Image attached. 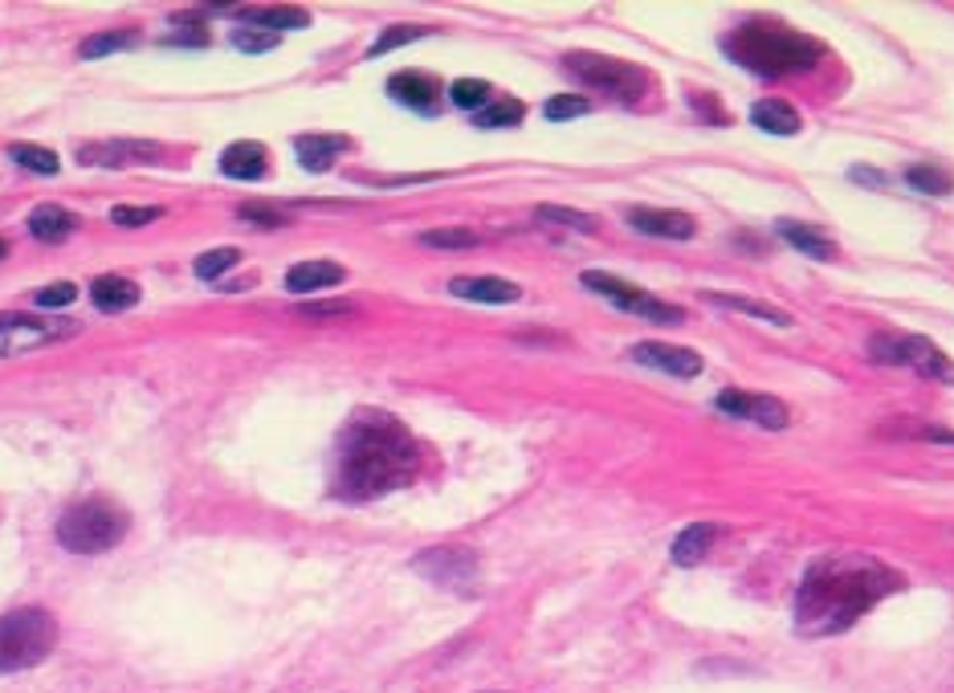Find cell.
<instances>
[{
  "label": "cell",
  "instance_id": "obj_1",
  "mask_svg": "<svg viewBox=\"0 0 954 693\" xmlns=\"http://www.w3.org/2000/svg\"><path fill=\"white\" fill-rule=\"evenodd\" d=\"M897 588H901V579L868 555H825L799 579L795 624L808 636L844 633Z\"/></svg>",
  "mask_w": 954,
  "mask_h": 693
},
{
  "label": "cell",
  "instance_id": "obj_2",
  "mask_svg": "<svg viewBox=\"0 0 954 693\" xmlns=\"http://www.w3.org/2000/svg\"><path fill=\"white\" fill-rule=\"evenodd\" d=\"M420 469V445L388 412H363L339 436L334 490L351 502H372L408 486Z\"/></svg>",
  "mask_w": 954,
  "mask_h": 693
},
{
  "label": "cell",
  "instance_id": "obj_3",
  "mask_svg": "<svg viewBox=\"0 0 954 693\" xmlns=\"http://www.w3.org/2000/svg\"><path fill=\"white\" fill-rule=\"evenodd\" d=\"M723 49L730 54V61L759 78L808 73L825 61V45L811 42L808 33L787 30L780 21H747L730 37H723Z\"/></svg>",
  "mask_w": 954,
  "mask_h": 693
},
{
  "label": "cell",
  "instance_id": "obj_4",
  "mask_svg": "<svg viewBox=\"0 0 954 693\" xmlns=\"http://www.w3.org/2000/svg\"><path fill=\"white\" fill-rule=\"evenodd\" d=\"M58 645V621L45 607H13L0 616V673L42 664Z\"/></svg>",
  "mask_w": 954,
  "mask_h": 693
},
{
  "label": "cell",
  "instance_id": "obj_5",
  "mask_svg": "<svg viewBox=\"0 0 954 693\" xmlns=\"http://www.w3.org/2000/svg\"><path fill=\"white\" fill-rule=\"evenodd\" d=\"M127 535V514L111 502H78L58 519V543L73 555H102Z\"/></svg>",
  "mask_w": 954,
  "mask_h": 693
},
{
  "label": "cell",
  "instance_id": "obj_6",
  "mask_svg": "<svg viewBox=\"0 0 954 693\" xmlns=\"http://www.w3.org/2000/svg\"><path fill=\"white\" fill-rule=\"evenodd\" d=\"M868 355L877 363H894V367H910L930 379L954 384V363L942 355L939 346L922 339V334H873L868 339Z\"/></svg>",
  "mask_w": 954,
  "mask_h": 693
},
{
  "label": "cell",
  "instance_id": "obj_7",
  "mask_svg": "<svg viewBox=\"0 0 954 693\" xmlns=\"http://www.w3.org/2000/svg\"><path fill=\"white\" fill-rule=\"evenodd\" d=\"M579 282L592 289V294L607 298L612 306L633 310V315H640V318H652V322H666V327H673V322H681V318H685V310H681V306L661 303V298L645 294L640 286H633V282H621V277L604 274V270H583V277H579Z\"/></svg>",
  "mask_w": 954,
  "mask_h": 693
},
{
  "label": "cell",
  "instance_id": "obj_8",
  "mask_svg": "<svg viewBox=\"0 0 954 693\" xmlns=\"http://www.w3.org/2000/svg\"><path fill=\"white\" fill-rule=\"evenodd\" d=\"M564 61L583 87L607 90V94H616V99H633V94H640V87H645V73L636 70L633 61L604 58V54H567Z\"/></svg>",
  "mask_w": 954,
  "mask_h": 693
},
{
  "label": "cell",
  "instance_id": "obj_9",
  "mask_svg": "<svg viewBox=\"0 0 954 693\" xmlns=\"http://www.w3.org/2000/svg\"><path fill=\"white\" fill-rule=\"evenodd\" d=\"M420 576H429L441 588H469L477 579V559L462 547H436L424 550L417 564H412Z\"/></svg>",
  "mask_w": 954,
  "mask_h": 693
},
{
  "label": "cell",
  "instance_id": "obj_10",
  "mask_svg": "<svg viewBox=\"0 0 954 693\" xmlns=\"http://www.w3.org/2000/svg\"><path fill=\"white\" fill-rule=\"evenodd\" d=\"M718 412L738 420H751V424H763V429H787V408L775 400V396H751V391H723L714 400Z\"/></svg>",
  "mask_w": 954,
  "mask_h": 693
},
{
  "label": "cell",
  "instance_id": "obj_11",
  "mask_svg": "<svg viewBox=\"0 0 954 693\" xmlns=\"http://www.w3.org/2000/svg\"><path fill=\"white\" fill-rule=\"evenodd\" d=\"M628 355H633V363H640V367H657V372H669V376H681V379L702 376V355H697V351H690V346L636 343Z\"/></svg>",
  "mask_w": 954,
  "mask_h": 693
},
{
  "label": "cell",
  "instance_id": "obj_12",
  "mask_svg": "<svg viewBox=\"0 0 954 693\" xmlns=\"http://www.w3.org/2000/svg\"><path fill=\"white\" fill-rule=\"evenodd\" d=\"M628 225L649 237H669V241H690L694 237V217L669 213V208H628Z\"/></svg>",
  "mask_w": 954,
  "mask_h": 693
},
{
  "label": "cell",
  "instance_id": "obj_13",
  "mask_svg": "<svg viewBox=\"0 0 954 693\" xmlns=\"http://www.w3.org/2000/svg\"><path fill=\"white\" fill-rule=\"evenodd\" d=\"M388 94L396 102H405L412 111H436V102H441V82H436L433 73H420V70H405L388 78Z\"/></svg>",
  "mask_w": 954,
  "mask_h": 693
},
{
  "label": "cell",
  "instance_id": "obj_14",
  "mask_svg": "<svg viewBox=\"0 0 954 693\" xmlns=\"http://www.w3.org/2000/svg\"><path fill=\"white\" fill-rule=\"evenodd\" d=\"M448 294L453 298H465V303H490V306H502V303H519L522 289L507 277H453L448 282Z\"/></svg>",
  "mask_w": 954,
  "mask_h": 693
},
{
  "label": "cell",
  "instance_id": "obj_15",
  "mask_svg": "<svg viewBox=\"0 0 954 693\" xmlns=\"http://www.w3.org/2000/svg\"><path fill=\"white\" fill-rule=\"evenodd\" d=\"M82 163H102V168H127V163H159V147L156 144H94L78 151Z\"/></svg>",
  "mask_w": 954,
  "mask_h": 693
},
{
  "label": "cell",
  "instance_id": "obj_16",
  "mask_svg": "<svg viewBox=\"0 0 954 693\" xmlns=\"http://www.w3.org/2000/svg\"><path fill=\"white\" fill-rule=\"evenodd\" d=\"M220 172L229 175V180H261V175L270 172V151L261 144H232L220 151Z\"/></svg>",
  "mask_w": 954,
  "mask_h": 693
},
{
  "label": "cell",
  "instance_id": "obj_17",
  "mask_svg": "<svg viewBox=\"0 0 954 693\" xmlns=\"http://www.w3.org/2000/svg\"><path fill=\"white\" fill-rule=\"evenodd\" d=\"M348 147H351L348 135H298L294 139V151H298L306 172H327L334 156H343Z\"/></svg>",
  "mask_w": 954,
  "mask_h": 693
},
{
  "label": "cell",
  "instance_id": "obj_18",
  "mask_svg": "<svg viewBox=\"0 0 954 693\" xmlns=\"http://www.w3.org/2000/svg\"><path fill=\"white\" fill-rule=\"evenodd\" d=\"M343 265H334V261H303V265H294L286 274V289L294 294H310V289H331L343 282Z\"/></svg>",
  "mask_w": 954,
  "mask_h": 693
},
{
  "label": "cell",
  "instance_id": "obj_19",
  "mask_svg": "<svg viewBox=\"0 0 954 693\" xmlns=\"http://www.w3.org/2000/svg\"><path fill=\"white\" fill-rule=\"evenodd\" d=\"M241 21L258 25V30H274V37L282 30H306L310 25V13L306 9H294V4H265V9H237Z\"/></svg>",
  "mask_w": 954,
  "mask_h": 693
},
{
  "label": "cell",
  "instance_id": "obj_20",
  "mask_svg": "<svg viewBox=\"0 0 954 693\" xmlns=\"http://www.w3.org/2000/svg\"><path fill=\"white\" fill-rule=\"evenodd\" d=\"M0 334H4V351H16V346H25V343L58 339L61 327H45L42 318H30V315H0Z\"/></svg>",
  "mask_w": 954,
  "mask_h": 693
},
{
  "label": "cell",
  "instance_id": "obj_21",
  "mask_svg": "<svg viewBox=\"0 0 954 693\" xmlns=\"http://www.w3.org/2000/svg\"><path fill=\"white\" fill-rule=\"evenodd\" d=\"M78 229V217L66 213L61 204H42V208H33L30 213V232L45 246H54V241H66L70 232Z\"/></svg>",
  "mask_w": 954,
  "mask_h": 693
},
{
  "label": "cell",
  "instance_id": "obj_22",
  "mask_svg": "<svg viewBox=\"0 0 954 693\" xmlns=\"http://www.w3.org/2000/svg\"><path fill=\"white\" fill-rule=\"evenodd\" d=\"M723 535L714 522H694V526H685L678 535V543H673V564L678 567H694L706 559V550L714 547V538Z\"/></svg>",
  "mask_w": 954,
  "mask_h": 693
},
{
  "label": "cell",
  "instance_id": "obj_23",
  "mask_svg": "<svg viewBox=\"0 0 954 693\" xmlns=\"http://www.w3.org/2000/svg\"><path fill=\"white\" fill-rule=\"evenodd\" d=\"M90 298H94V306H99V310L115 315V310H127V306L139 303V286H135V282H127V277H118V274H102V277H94Z\"/></svg>",
  "mask_w": 954,
  "mask_h": 693
},
{
  "label": "cell",
  "instance_id": "obj_24",
  "mask_svg": "<svg viewBox=\"0 0 954 693\" xmlns=\"http://www.w3.org/2000/svg\"><path fill=\"white\" fill-rule=\"evenodd\" d=\"M780 237L787 246H795L799 253H808L816 261H832L837 258V246L828 241L825 232H816L811 225H799V220H780Z\"/></svg>",
  "mask_w": 954,
  "mask_h": 693
},
{
  "label": "cell",
  "instance_id": "obj_25",
  "mask_svg": "<svg viewBox=\"0 0 954 693\" xmlns=\"http://www.w3.org/2000/svg\"><path fill=\"white\" fill-rule=\"evenodd\" d=\"M751 123L763 127L766 135H795L799 130V115H795L787 102L780 99H763L751 106Z\"/></svg>",
  "mask_w": 954,
  "mask_h": 693
},
{
  "label": "cell",
  "instance_id": "obj_26",
  "mask_svg": "<svg viewBox=\"0 0 954 693\" xmlns=\"http://www.w3.org/2000/svg\"><path fill=\"white\" fill-rule=\"evenodd\" d=\"M906 184L913 192H925V196H946L954 189L951 172L939 168V163H913V168H906Z\"/></svg>",
  "mask_w": 954,
  "mask_h": 693
},
{
  "label": "cell",
  "instance_id": "obj_27",
  "mask_svg": "<svg viewBox=\"0 0 954 693\" xmlns=\"http://www.w3.org/2000/svg\"><path fill=\"white\" fill-rule=\"evenodd\" d=\"M9 159H13L16 168H30L37 175H58V156L49 151V147H37V144H13L9 147Z\"/></svg>",
  "mask_w": 954,
  "mask_h": 693
},
{
  "label": "cell",
  "instance_id": "obj_28",
  "mask_svg": "<svg viewBox=\"0 0 954 693\" xmlns=\"http://www.w3.org/2000/svg\"><path fill=\"white\" fill-rule=\"evenodd\" d=\"M139 42V33H127V30H115V33H94L87 42L78 45V58H106V54H118V49H130V45Z\"/></svg>",
  "mask_w": 954,
  "mask_h": 693
},
{
  "label": "cell",
  "instance_id": "obj_29",
  "mask_svg": "<svg viewBox=\"0 0 954 693\" xmlns=\"http://www.w3.org/2000/svg\"><path fill=\"white\" fill-rule=\"evenodd\" d=\"M709 303L730 306V310H742V315H751V318H763V322H771V327H792V315H783L780 306L751 303V298H730V294H709Z\"/></svg>",
  "mask_w": 954,
  "mask_h": 693
},
{
  "label": "cell",
  "instance_id": "obj_30",
  "mask_svg": "<svg viewBox=\"0 0 954 693\" xmlns=\"http://www.w3.org/2000/svg\"><path fill=\"white\" fill-rule=\"evenodd\" d=\"M490 94L493 90L486 87L481 78H462V82L448 87V99H453V106H462V111H486L493 102Z\"/></svg>",
  "mask_w": 954,
  "mask_h": 693
},
{
  "label": "cell",
  "instance_id": "obj_31",
  "mask_svg": "<svg viewBox=\"0 0 954 693\" xmlns=\"http://www.w3.org/2000/svg\"><path fill=\"white\" fill-rule=\"evenodd\" d=\"M526 106L519 99H493L486 111H477V127H519Z\"/></svg>",
  "mask_w": 954,
  "mask_h": 693
},
{
  "label": "cell",
  "instance_id": "obj_32",
  "mask_svg": "<svg viewBox=\"0 0 954 693\" xmlns=\"http://www.w3.org/2000/svg\"><path fill=\"white\" fill-rule=\"evenodd\" d=\"M237 258H241L237 249H208L204 258H196V265H192V270H196V277H201V282H213V277H220L225 270H232V265H237Z\"/></svg>",
  "mask_w": 954,
  "mask_h": 693
},
{
  "label": "cell",
  "instance_id": "obj_33",
  "mask_svg": "<svg viewBox=\"0 0 954 693\" xmlns=\"http://www.w3.org/2000/svg\"><path fill=\"white\" fill-rule=\"evenodd\" d=\"M424 33H429V30H420V25H391V30H384L376 42H372V49H367V54H372V58H379V54H388V49H400V45H408V42H420Z\"/></svg>",
  "mask_w": 954,
  "mask_h": 693
},
{
  "label": "cell",
  "instance_id": "obj_34",
  "mask_svg": "<svg viewBox=\"0 0 954 693\" xmlns=\"http://www.w3.org/2000/svg\"><path fill=\"white\" fill-rule=\"evenodd\" d=\"M420 241L433 249H474L481 246V237L469 229H433V232H420Z\"/></svg>",
  "mask_w": 954,
  "mask_h": 693
},
{
  "label": "cell",
  "instance_id": "obj_35",
  "mask_svg": "<svg viewBox=\"0 0 954 693\" xmlns=\"http://www.w3.org/2000/svg\"><path fill=\"white\" fill-rule=\"evenodd\" d=\"M592 111V102L583 99V94H555V99L543 106V115L550 118V123H564V118H579V115H588Z\"/></svg>",
  "mask_w": 954,
  "mask_h": 693
},
{
  "label": "cell",
  "instance_id": "obj_36",
  "mask_svg": "<svg viewBox=\"0 0 954 693\" xmlns=\"http://www.w3.org/2000/svg\"><path fill=\"white\" fill-rule=\"evenodd\" d=\"M538 220H555V225H567V229H579V232H592L595 220L588 213H576V208H559V204H538L535 208Z\"/></svg>",
  "mask_w": 954,
  "mask_h": 693
},
{
  "label": "cell",
  "instance_id": "obj_37",
  "mask_svg": "<svg viewBox=\"0 0 954 693\" xmlns=\"http://www.w3.org/2000/svg\"><path fill=\"white\" fill-rule=\"evenodd\" d=\"M111 220H115L118 229H139V225H151V220H159V208L156 204H115L111 208Z\"/></svg>",
  "mask_w": 954,
  "mask_h": 693
},
{
  "label": "cell",
  "instance_id": "obj_38",
  "mask_svg": "<svg viewBox=\"0 0 954 693\" xmlns=\"http://www.w3.org/2000/svg\"><path fill=\"white\" fill-rule=\"evenodd\" d=\"M237 217L249 220V225H258V229H282V225H286V217H282L277 208H270V204H253V201L241 204Z\"/></svg>",
  "mask_w": 954,
  "mask_h": 693
},
{
  "label": "cell",
  "instance_id": "obj_39",
  "mask_svg": "<svg viewBox=\"0 0 954 693\" xmlns=\"http://www.w3.org/2000/svg\"><path fill=\"white\" fill-rule=\"evenodd\" d=\"M298 315L303 318H348V315H355V303H348V298H339V303H303L298 306Z\"/></svg>",
  "mask_w": 954,
  "mask_h": 693
},
{
  "label": "cell",
  "instance_id": "obj_40",
  "mask_svg": "<svg viewBox=\"0 0 954 693\" xmlns=\"http://www.w3.org/2000/svg\"><path fill=\"white\" fill-rule=\"evenodd\" d=\"M232 42H237V49H246V54H265V49H274V45H277V37H274V33L237 30V33H232Z\"/></svg>",
  "mask_w": 954,
  "mask_h": 693
},
{
  "label": "cell",
  "instance_id": "obj_41",
  "mask_svg": "<svg viewBox=\"0 0 954 693\" xmlns=\"http://www.w3.org/2000/svg\"><path fill=\"white\" fill-rule=\"evenodd\" d=\"M78 298V286L70 282H54V286L37 289V306H70Z\"/></svg>",
  "mask_w": 954,
  "mask_h": 693
},
{
  "label": "cell",
  "instance_id": "obj_42",
  "mask_svg": "<svg viewBox=\"0 0 954 693\" xmlns=\"http://www.w3.org/2000/svg\"><path fill=\"white\" fill-rule=\"evenodd\" d=\"M4 253H9V246H4V237H0V258H4Z\"/></svg>",
  "mask_w": 954,
  "mask_h": 693
}]
</instances>
